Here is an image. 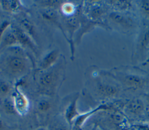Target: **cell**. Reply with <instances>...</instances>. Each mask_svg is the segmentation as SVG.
Instances as JSON below:
<instances>
[{"instance_id": "cell-1", "label": "cell", "mask_w": 149, "mask_h": 130, "mask_svg": "<svg viewBox=\"0 0 149 130\" xmlns=\"http://www.w3.org/2000/svg\"><path fill=\"white\" fill-rule=\"evenodd\" d=\"M29 62L22 46H13L5 49L0 57V75L12 80L19 79L29 70Z\"/></svg>"}, {"instance_id": "cell-2", "label": "cell", "mask_w": 149, "mask_h": 130, "mask_svg": "<svg viewBox=\"0 0 149 130\" xmlns=\"http://www.w3.org/2000/svg\"><path fill=\"white\" fill-rule=\"evenodd\" d=\"M56 63L51 68L41 70L38 76V88L44 92H50L54 90L61 78V70L63 69L58 66Z\"/></svg>"}, {"instance_id": "cell-3", "label": "cell", "mask_w": 149, "mask_h": 130, "mask_svg": "<svg viewBox=\"0 0 149 130\" xmlns=\"http://www.w3.org/2000/svg\"><path fill=\"white\" fill-rule=\"evenodd\" d=\"M10 27L16 35L18 45H20L22 47L29 48L34 53H36V46L30 35L22 28L16 25L10 24Z\"/></svg>"}, {"instance_id": "cell-4", "label": "cell", "mask_w": 149, "mask_h": 130, "mask_svg": "<svg viewBox=\"0 0 149 130\" xmlns=\"http://www.w3.org/2000/svg\"><path fill=\"white\" fill-rule=\"evenodd\" d=\"M12 97L17 113L20 115L26 114L29 109V102L25 95L17 88H16L12 94Z\"/></svg>"}, {"instance_id": "cell-5", "label": "cell", "mask_w": 149, "mask_h": 130, "mask_svg": "<svg viewBox=\"0 0 149 130\" xmlns=\"http://www.w3.org/2000/svg\"><path fill=\"white\" fill-rule=\"evenodd\" d=\"M78 98V96H75L70 101L65 110L64 118L65 121L70 126H72L74 121L80 115L77 108V102Z\"/></svg>"}, {"instance_id": "cell-6", "label": "cell", "mask_w": 149, "mask_h": 130, "mask_svg": "<svg viewBox=\"0 0 149 130\" xmlns=\"http://www.w3.org/2000/svg\"><path fill=\"white\" fill-rule=\"evenodd\" d=\"M59 56V50L55 49L51 50L42 58L39 64L40 70H45L53 66L58 61Z\"/></svg>"}, {"instance_id": "cell-7", "label": "cell", "mask_w": 149, "mask_h": 130, "mask_svg": "<svg viewBox=\"0 0 149 130\" xmlns=\"http://www.w3.org/2000/svg\"><path fill=\"white\" fill-rule=\"evenodd\" d=\"M18 45L17 38L13 31L10 25L3 34L0 42V49H6L9 47Z\"/></svg>"}, {"instance_id": "cell-8", "label": "cell", "mask_w": 149, "mask_h": 130, "mask_svg": "<svg viewBox=\"0 0 149 130\" xmlns=\"http://www.w3.org/2000/svg\"><path fill=\"white\" fill-rule=\"evenodd\" d=\"M107 109V106L103 105H100L98 107L94 109L93 110H91L88 112L83 113V114H80V115L76 118V120L74 121L73 123V127L75 128H81L82 125L86 121V120L93 114L95 113L98 110H100L101 109Z\"/></svg>"}, {"instance_id": "cell-9", "label": "cell", "mask_w": 149, "mask_h": 130, "mask_svg": "<svg viewBox=\"0 0 149 130\" xmlns=\"http://www.w3.org/2000/svg\"><path fill=\"white\" fill-rule=\"evenodd\" d=\"M144 103L140 99H134L130 101L127 105V111L134 114H139L144 110Z\"/></svg>"}, {"instance_id": "cell-10", "label": "cell", "mask_w": 149, "mask_h": 130, "mask_svg": "<svg viewBox=\"0 0 149 130\" xmlns=\"http://www.w3.org/2000/svg\"><path fill=\"white\" fill-rule=\"evenodd\" d=\"M1 5L3 10L10 13H16L22 8L19 1H2Z\"/></svg>"}, {"instance_id": "cell-11", "label": "cell", "mask_w": 149, "mask_h": 130, "mask_svg": "<svg viewBox=\"0 0 149 130\" xmlns=\"http://www.w3.org/2000/svg\"><path fill=\"white\" fill-rule=\"evenodd\" d=\"M97 88L99 94L105 97L113 96L118 92V89L115 87L111 85L100 84L98 86Z\"/></svg>"}, {"instance_id": "cell-12", "label": "cell", "mask_w": 149, "mask_h": 130, "mask_svg": "<svg viewBox=\"0 0 149 130\" xmlns=\"http://www.w3.org/2000/svg\"><path fill=\"white\" fill-rule=\"evenodd\" d=\"M2 106L4 111L8 114H15L17 113L12 97L8 96L5 98L3 100Z\"/></svg>"}, {"instance_id": "cell-13", "label": "cell", "mask_w": 149, "mask_h": 130, "mask_svg": "<svg viewBox=\"0 0 149 130\" xmlns=\"http://www.w3.org/2000/svg\"><path fill=\"white\" fill-rule=\"evenodd\" d=\"M109 18L115 23L124 26L130 25V20L118 12H112L109 14Z\"/></svg>"}, {"instance_id": "cell-14", "label": "cell", "mask_w": 149, "mask_h": 130, "mask_svg": "<svg viewBox=\"0 0 149 130\" xmlns=\"http://www.w3.org/2000/svg\"><path fill=\"white\" fill-rule=\"evenodd\" d=\"M126 83L133 87H140L144 84V80L134 75H129L125 77Z\"/></svg>"}, {"instance_id": "cell-15", "label": "cell", "mask_w": 149, "mask_h": 130, "mask_svg": "<svg viewBox=\"0 0 149 130\" xmlns=\"http://www.w3.org/2000/svg\"><path fill=\"white\" fill-rule=\"evenodd\" d=\"M68 18L66 20V25H68V28L69 29V31L72 33L79 27V18L75 16L74 15L67 17Z\"/></svg>"}, {"instance_id": "cell-16", "label": "cell", "mask_w": 149, "mask_h": 130, "mask_svg": "<svg viewBox=\"0 0 149 130\" xmlns=\"http://www.w3.org/2000/svg\"><path fill=\"white\" fill-rule=\"evenodd\" d=\"M11 89V86L8 81L0 80V96L4 98L8 96L10 92Z\"/></svg>"}, {"instance_id": "cell-17", "label": "cell", "mask_w": 149, "mask_h": 130, "mask_svg": "<svg viewBox=\"0 0 149 130\" xmlns=\"http://www.w3.org/2000/svg\"><path fill=\"white\" fill-rule=\"evenodd\" d=\"M62 13L67 17H69L74 14L76 12V7L72 3L66 2L63 3L61 6Z\"/></svg>"}, {"instance_id": "cell-18", "label": "cell", "mask_w": 149, "mask_h": 130, "mask_svg": "<svg viewBox=\"0 0 149 130\" xmlns=\"http://www.w3.org/2000/svg\"><path fill=\"white\" fill-rule=\"evenodd\" d=\"M51 107V102L46 99H42L40 100L37 104V110L41 113L47 112Z\"/></svg>"}, {"instance_id": "cell-19", "label": "cell", "mask_w": 149, "mask_h": 130, "mask_svg": "<svg viewBox=\"0 0 149 130\" xmlns=\"http://www.w3.org/2000/svg\"><path fill=\"white\" fill-rule=\"evenodd\" d=\"M68 125L69 124L66 121H56L49 125V130H69Z\"/></svg>"}, {"instance_id": "cell-20", "label": "cell", "mask_w": 149, "mask_h": 130, "mask_svg": "<svg viewBox=\"0 0 149 130\" xmlns=\"http://www.w3.org/2000/svg\"><path fill=\"white\" fill-rule=\"evenodd\" d=\"M20 23L23 27V28L25 29V31L28 32V34H34V29L33 27V25L30 21H29L26 18H20Z\"/></svg>"}, {"instance_id": "cell-21", "label": "cell", "mask_w": 149, "mask_h": 130, "mask_svg": "<svg viewBox=\"0 0 149 130\" xmlns=\"http://www.w3.org/2000/svg\"><path fill=\"white\" fill-rule=\"evenodd\" d=\"M103 10L102 8L100 6H94L90 10L89 13V16L94 19L99 18L102 14Z\"/></svg>"}, {"instance_id": "cell-22", "label": "cell", "mask_w": 149, "mask_h": 130, "mask_svg": "<svg viewBox=\"0 0 149 130\" xmlns=\"http://www.w3.org/2000/svg\"><path fill=\"white\" fill-rule=\"evenodd\" d=\"M149 44V29H147L142 38H141V46L142 47L144 48L146 47Z\"/></svg>"}, {"instance_id": "cell-23", "label": "cell", "mask_w": 149, "mask_h": 130, "mask_svg": "<svg viewBox=\"0 0 149 130\" xmlns=\"http://www.w3.org/2000/svg\"><path fill=\"white\" fill-rule=\"evenodd\" d=\"M10 24L8 21H4L2 23V24L0 25V42L1 40V38L3 36V33L6 31V29L10 26Z\"/></svg>"}, {"instance_id": "cell-24", "label": "cell", "mask_w": 149, "mask_h": 130, "mask_svg": "<svg viewBox=\"0 0 149 130\" xmlns=\"http://www.w3.org/2000/svg\"><path fill=\"white\" fill-rule=\"evenodd\" d=\"M141 8L145 14L149 15V1H142L141 2Z\"/></svg>"}, {"instance_id": "cell-25", "label": "cell", "mask_w": 149, "mask_h": 130, "mask_svg": "<svg viewBox=\"0 0 149 130\" xmlns=\"http://www.w3.org/2000/svg\"><path fill=\"white\" fill-rule=\"evenodd\" d=\"M113 3H115V5H116L117 7L119 8L120 9L122 8H126L127 6V2H126L125 1H114Z\"/></svg>"}, {"instance_id": "cell-26", "label": "cell", "mask_w": 149, "mask_h": 130, "mask_svg": "<svg viewBox=\"0 0 149 130\" xmlns=\"http://www.w3.org/2000/svg\"><path fill=\"white\" fill-rule=\"evenodd\" d=\"M136 127L137 130H149V127H148L147 125H136Z\"/></svg>"}, {"instance_id": "cell-27", "label": "cell", "mask_w": 149, "mask_h": 130, "mask_svg": "<svg viewBox=\"0 0 149 130\" xmlns=\"http://www.w3.org/2000/svg\"><path fill=\"white\" fill-rule=\"evenodd\" d=\"M5 128H4V125L3 123L2 120H1V118H0V130H4Z\"/></svg>"}, {"instance_id": "cell-28", "label": "cell", "mask_w": 149, "mask_h": 130, "mask_svg": "<svg viewBox=\"0 0 149 130\" xmlns=\"http://www.w3.org/2000/svg\"><path fill=\"white\" fill-rule=\"evenodd\" d=\"M147 100H148V103H149V94H148V96H147Z\"/></svg>"}]
</instances>
